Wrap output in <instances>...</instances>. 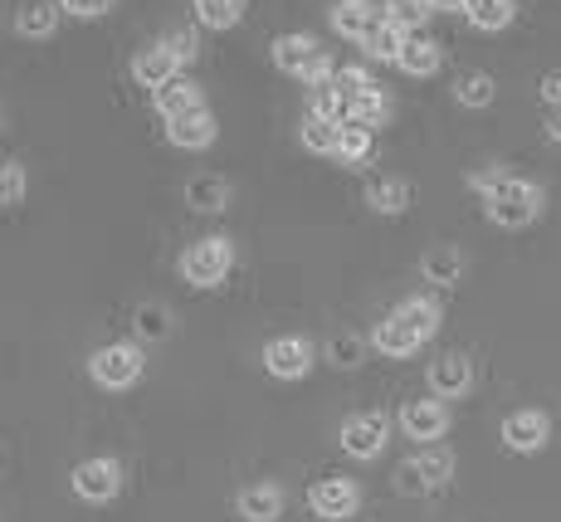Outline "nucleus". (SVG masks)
I'll return each mask as SVG.
<instances>
[{
  "label": "nucleus",
  "instance_id": "f257e3e1",
  "mask_svg": "<svg viewBox=\"0 0 561 522\" xmlns=\"http://www.w3.org/2000/svg\"><path fill=\"white\" fill-rule=\"evenodd\" d=\"M483 201H489V220L503 225V230H523V225H533L537 211H542V191L523 177H508V171H503V181L483 195Z\"/></svg>",
  "mask_w": 561,
  "mask_h": 522
},
{
  "label": "nucleus",
  "instance_id": "f03ea898",
  "mask_svg": "<svg viewBox=\"0 0 561 522\" xmlns=\"http://www.w3.org/2000/svg\"><path fill=\"white\" fill-rule=\"evenodd\" d=\"M230 264H234L230 239L210 235V239H201V245L186 249V259H181V274H186V284H196V288H215V284H225Z\"/></svg>",
  "mask_w": 561,
  "mask_h": 522
},
{
  "label": "nucleus",
  "instance_id": "7ed1b4c3",
  "mask_svg": "<svg viewBox=\"0 0 561 522\" xmlns=\"http://www.w3.org/2000/svg\"><path fill=\"white\" fill-rule=\"evenodd\" d=\"M89 376L99 381V386H107V390H123V386H133V381L142 376V352H137L133 342L99 347V352L89 356Z\"/></svg>",
  "mask_w": 561,
  "mask_h": 522
},
{
  "label": "nucleus",
  "instance_id": "20e7f679",
  "mask_svg": "<svg viewBox=\"0 0 561 522\" xmlns=\"http://www.w3.org/2000/svg\"><path fill=\"white\" fill-rule=\"evenodd\" d=\"M386 5L381 0H337V5H332V30H337V35H347V39H371L376 30L386 25Z\"/></svg>",
  "mask_w": 561,
  "mask_h": 522
},
{
  "label": "nucleus",
  "instance_id": "39448f33",
  "mask_svg": "<svg viewBox=\"0 0 561 522\" xmlns=\"http://www.w3.org/2000/svg\"><path fill=\"white\" fill-rule=\"evenodd\" d=\"M264 366H268V376H278V381H298V376H308V366H312V347L304 337H278V342H268Z\"/></svg>",
  "mask_w": 561,
  "mask_h": 522
},
{
  "label": "nucleus",
  "instance_id": "423d86ee",
  "mask_svg": "<svg viewBox=\"0 0 561 522\" xmlns=\"http://www.w3.org/2000/svg\"><path fill=\"white\" fill-rule=\"evenodd\" d=\"M312 513L318 518H352L357 513V503H362V493H357V484L352 478H322V484H312Z\"/></svg>",
  "mask_w": 561,
  "mask_h": 522
},
{
  "label": "nucleus",
  "instance_id": "0eeeda50",
  "mask_svg": "<svg viewBox=\"0 0 561 522\" xmlns=\"http://www.w3.org/2000/svg\"><path fill=\"white\" fill-rule=\"evenodd\" d=\"M167 137H171V147H186V151L210 147L215 143V113L201 103V107H191V113H181V117H167Z\"/></svg>",
  "mask_w": 561,
  "mask_h": 522
},
{
  "label": "nucleus",
  "instance_id": "6e6552de",
  "mask_svg": "<svg viewBox=\"0 0 561 522\" xmlns=\"http://www.w3.org/2000/svg\"><path fill=\"white\" fill-rule=\"evenodd\" d=\"M117 488H123V474H117L113 459H89L73 469V493L89 498V503H107Z\"/></svg>",
  "mask_w": 561,
  "mask_h": 522
},
{
  "label": "nucleus",
  "instance_id": "1a4fd4ad",
  "mask_svg": "<svg viewBox=\"0 0 561 522\" xmlns=\"http://www.w3.org/2000/svg\"><path fill=\"white\" fill-rule=\"evenodd\" d=\"M342 450H347L352 459H376V454L386 450V420L381 416H352L347 425H342Z\"/></svg>",
  "mask_w": 561,
  "mask_h": 522
},
{
  "label": "nucleus",
  "instance_id": "9d476101",
  "mask_svg": "<svg viewBox=\"0 0 561 522\" xmlns=\"http://www.w3.org/2000/svg\"><path fill=\"white\" fill-rule=\"evenodd\" d=\"M547 434H552V425H547L542 410H517V416L503 420V444L517 454H533L547 444Z\"/></svg>",
  "mask_w": 561,
  "mask_h": 522
},
{
  "label": "nucleus",
  "instance_id": "9b49d317",
  "mask_svg": "<svg viewBox=\"0 0 561 522\" xmlns=\"http://www.w3.org/2000/svg\"><path fill=\"white\" fill-rule=\"evenodd\" d=\"M318 59H328V54L318 49V39H308V35H284V39H274V64H278L284 73H294V79H308Z\"/></svg>",
  "mask_w": 561,
  "mask_h": 522
},
{
  "label": "nucleus",
  "instance_id": "f8f14e48",
  "mask_svg": "<svg viewBox=\"0 0 561 522\" xmlns=\"http://www.w3.org/2000/svg\"><path fill=\"white\" fill-rule=\"evenodd\" d=\"M469 386H473V366H469V356L449 352V356H439V362L430 366V390H435V396L455 400V396H463Z\"/></svg>",
  "mask_w": 561,
  "mask_h": 522
},
{
  "label": "nucleus",
  "instance_id": "ddd939ff",
  "mask_svg": "<svg viewBox=\"0 0 561 522\" xmlns=\"http://www.w3.org/2000/svg\"><path fill=\"white\" fill-rule=\"evenodd\" d=\"M401 425L410 440H439L449 425V416H445V406L439 400H410V406L401 410Z\"/></svg>",
  "mask_w": 561,
  "mask_h": 522
},
{
  "label": "nucleus",
  "instance_id": "4468645a",
  "mask_svg": "<svg viewBox=\"0 0 561 522\" xmlns=\"http://www.w3.org/2000/svg\"><path fill=\"white\" fill-rule=\"evenodd\" d=\"M176 69L181 64H176V54H171L167 45H152V49H142L133 59V79L142 83V89H161V83H171L176 79Z\"/></svg>",
  "mask_w": 561,
  "mask_h": 522
},
{
  "label": "nucleus",
  "instance_id": "2eb2a0df",
  "mask_svg": "<svg viewBox=\"0 0 561 522\" xmlns=\"http://www.w3.org/2000/svg\"><path fill=\"white\" fill-rule=\"evenodd\" d=\"M396 64H401L410 79H430V73L439 69V45L430 35H420V30H410L401 54H396Z\"/></svg>",
  "mask_w": 561,
  "mask_h": 522
},
{
  "label": "nucleus",
  "instance_id": "dca6fc26",
  "mask_svg": "<svg viewBox=\"0 0 561 522\" xmlns=\"http://www.w3.org/2000/svg\"><path fill=\"white\" fill-rule=\"evenodd\" d=\"M371 342H376V352H386V356H410V352H420V342H425V337L410 328L401 313H391V318L376 328Z\"/></svg>",
  "mask_w": 561,
  "mask_h": 522
},
{
  "label": "nucleus",
  "instance_id": "f3484780",
  "mask_svg": "<svg viewBox=\"0 0 561 522\" xmlns=\"http://www.w3.org/2000/svg\"><path fill=\"white\" fill-rule=\"evenodd\" d=\"M59 15H64L59 0H30V5L15 15V30L25 39H49L54 30H59Z\"/></svg>",
  "mask_w": 561,
  "mask_h": 522
},
{
  "label": "nucleus",
  "instance_id": "a211bd4d",
  "mask_svg": "<svg viewBox=\"0 0 561 522\" xmlns=\"http://www.w3.org/2000/svg\"><path fill=\"white\" fill-rule=\"evenodd\" d=\"M278 513H284V493H278L274 484H254L240 493V518L250 522H274Z\"/></svg>",
  "mask_w": 561,
  "mask_h": 522
},
{
  "label": "nucleus",
  "instance_id": "6ab92c4d",
  "mask_svg": "<svg viewBox=\"0 0 561 522\" xmlns=\"http://www.w3.org/2000/svg\"><path fill=\"white\" fill-rule=\"evenodd\" d=\"M371 151H376V137H371V127H362V123H342V143L332 157L342 161V167H362V161H371Z\"/></svg>",
  "mask_w": 561,
  "mask_h": 522
},
{
  "label": "nucleus",
  "instance_id": "aec40b11",
  "mask_svg": "<svg viewBox=\"0 0 561 522\" xmlns=\"http://www.w3.org/2000/svg\"><path fill=\"white\" fill-rule=\"evenodd\" d=\"M191 107H201V89L191 79H171V83L157 89V113L161 117H181V113H191Z\"/></svg>",
  "mask_w": 561,
  "mask_h": 522
},
{
  "label": "nucleus",
  "instance_id": "412c9836",
  "mask_svg": "<svg viewBox=\"0 0 561 522\" xmlns=\"http://www.w3.org/2000/svg\"><path fill=\"white\" fill-rule=\"evenodd\" d=\"M463 15H469L473 30H489V35H499V30L513 25V0H469V5H463Z\"/></svg>",
  "mask_w": 561,
  "mask_h": 522
},
{
  "label": "nucleus",
  "instance_id": "4be33fe9",
  "mask_svg": "<svg viewBox=\"0 0 561 522\" xmlns=\"http://www.w3.org/2000/svg\"><path fill=\"white\" fill-rule=\"evenodd\" d=\"M366 201H371V211H381V215H401V211H410V186L396 177H381L366 186Z\"/></svg>",
  "mask_w": 561,
  "mask_h": 522
},
{
  "label": "nucleus",
  "instance_id": "5701e85b",
  "mask_svg": "<svg viewBox=\"0 0 561 522\" xmlns=\"http://www.w3.org/2000/svg\"><path fill=\"white\" fill-rule=\"evenodd\" d=\"M186 205L215 215V211H225V205H230V186H225L220 177H196V181H186Z\"/></svg>",
  "mask_w": 561,
  "mask_h": 522
},
{
  "label": "nucleus",
  "instance_id": "b1692460",
  "mask_svg": "<svg viewBox=\"0 0 561 522\" xmlns=\"http://www.w3.org/2000/svg\"><path fill=\"white\" fill-rule=\"evenodd\" d=\"M308 113L312 117H328V123H352V98L337 93L332 83H318L308 98Z\"/></svg>",
  "mask_w": 561,
  "mask_h": 522
},
{
  "label": "nucleus",
  "instance_id": "393cba45",
  "mask_svg": "<svg viewBox=\"0 0 561 522\" xmlns=\"http://www.w3.org/2000/svg\"><path fill=\"white\" fill-rule=\"evenodd\" d=\"M244 15V0H196V20L205 30H230L240 25Z\"/></svg>",
  "mask_w": 561,
  "mask_h": 522
},
{
  "label": "nucleus",
  "instance_id": "a878e982",
  "mask_svg": "<svg viewBox=\"0 0 561 522\" xmlns=\"http://www.w3.org/2000/svg\"><path fill=\"white\" fill-rule=\"evenodd\" d=\"M337 143H342V123H328V117H312L308 113V123H304V147L308 151H337Z\"/></svg>",
  "mask_w": 561,
  "mask_h": 522
},
{
  "label": "nucleus",
  "instance_id": "bb28decb",
  "mask_svg": "<svg viewBox=\"0 0 561 522\" xmlns=\"http://www.w3.org/2000/svg\"><path fill=\"white\" fill-rule=\"evenodd\" d=\"M430 10H435L430 0H386V15H391V25H401L405 35H410V30L425 25Z\"/></svg>",
  "mask_w": 561,
  "mask_h": 522
},
{
  "label": "nucleus",
  "instance_id": "cd10ccee",
  "mask_svg": "<svg viewBox=\"0 0 561 522\" xmlns=\"http://www.w3.org/2000/svg\"><path fill=\"white\" fill-rule=\"evenodd\" d=\"M455 98L463 107H489L493 103V79H489V73H459Z\"/></svg>",
  "mask_w": 561,
  "mask_h": 522
},
{
  "label": "nucleus",
  "instance_id": "c85d7f7f",
  "mask_svg": "<svg viewBox=\"0 0 561 522\" xmlns=\"http://www.w3.org/2000/svg\"><path fill=\"white\" fill-rule=\"evenodd\" d=\"M401 45H405V30L391 25V20H386L371 39H362V49L371 54V59H391V64H396V54H401Z\"/></svg>",
  "mask_w": 561,
  "mask_h": 522
},
{
  "label": "nucleus",
  "instance_id": "c756f323",
  "mask_svg": "<svg viewBox=\"0 0 561 522\" xmlns=\"http://www.w3.org/2000/svg\"><path fill=\"white\" fill-rule=\"evenodd\" d=\"M396 313H401V318H405L420 337H435V328H439V308H435L430 298H410V303H401Z\"/></svg>",
  "mask_w": 561,
  "mask_h": 522
},
{
  "label": "nucleus",
  "instance_id": "7c9ffc66",
  "mask_svg": "<svg viewBox=\"0 0 561 522\" xmlns=\"http://www.w3.org/2000/svg\"><path fill=\"white\" fill-rule=\"evenodd\" d=\"M463 274V259L455 254V249H435V254L425 259V279L430 284H459Z\"/></svg>",
  "mask_w": 561,
  "mask_h": 522
},
{
  "label": "nucleus",
  "instance_id": "2f4dec72",
  "mask_svg": "<svg viewBox=\"0 0 561 522\" xmlns=\"http://www.w3.org/2000/svg\"><path fill=\"white\" fill-rule=\"evenodd\" d=\"M133 322H137V332H142L147 342H161V337H171V313L157 308V303H142Z\"/></svg>",
  "mask_w": 561,
  "mask_h": 522
},
{
  "label": "nucleus",
  "instance_id": "473e14b6",
  "mask_svg": "<svg viewBox=\"0 0 561 522\" xmlns=\"http://www.w3.org/2000/svg\"><path fill=\"white\" fill-rule=\"evenodd\" d=\"M386 117V93L381 89H366L352 98V123H362V127H376Z\"/></svg>",
  "mask_w": 561,
  "mask_h": 522
},
{
  "label": "nucleus",
  "instance_id": "72a5a7b5",
  "mask_svg": "<svg viewBox=\"0 0 561 522\" xmlns=\"http://www.w3.org/2000/svg\"><path fill=\"white\" fill-rule=\"evenodd\" d=\"M362 337H352V332H342V337H332L328 342V362L332 366H362Z\"/></svg>",
  "mask_w": 561,
  "mask_h": 522
},
{
  "label": "nucleus",
  "instance_id": "f704fd0d",
  "mask_svg": "<svg viewBox=\"0 0 561 522\" xmlns=\"http://www.w3.org/2000/svg\"><path fill=\"white\" fill-rule=\"evenodd\" d=\"M415 464H420V474H425V484H430V488H439L449 474H455V459H449L445 450H430V454H420Z\"/></svg>",
  "mask_w": 561,
  "mask_h": 522
},
{
  "label": "nucleus",
  "instance_id": "c9c22d12",
  "mask_svg": "<svg viewBox=\"0 0 561 522\" xmlns=\"http://www.w3.org/2000/svg\"><path fill=\"white\" fill-rule=\"evenodd\" d=\"M25 201V171L15 161H0V205H20Z\"/></svg>",
  "mask_w": 561,
  "mask_h": 522
},
{
  "label": "nucleus",
  "instance_id": "e433bc0d",
  "mask_svg": "<svg viewBox=\"0 0 561 522\" xmlns=\"http://www.w3.org/2000/svg\"><path fill=\"white\" fill-rule=\"evenodd\" d=\"M332 89H337V93H347V98H357V93H366V89H376V83H371V73H366V69H352V64H347V69H332Z\"/></svg>",
  "mask_w": 561,
  "mask_h": 522
},
{
  "label": "nucleus",
  "instance_id": "4c0bfd02",
  "mask_svg": "<svg viewBox=\"0 0 561 522\" xmlns=\"http://www.w3.org/2000/svg\"><path fill=\"white\" fill-rule=\"evenodd\" d=\"M396 488H401V493H430V484H425V474H420L415 459L401 464V474H396Z\"/></svg>",
  "mask_w": 561,
  "mask_h": 522
},
{
  "label": "nucleus",
  "instance_id": "58836bf2",
  "mask_svg": "<svg viewBox=\"0 0 561 522\" xmlns=\"http://www.w3.org/2000/svg\"><path fill=\"white\" fill-rule=\"evenodd\" d=\"M161 45L176 54V64H191V59H196V49H201V45H196V35H181V30H176V35H167Z\"/></svg>",
  "mask_w": 561,
  "mask_h": 522
},
{
  "label": "nucleus",
  "instance_id": "ea45409f",
  "mask_svg": "<svg viewBox=\"0 0 561 522\" xmlns=\"http://www.w3.org/2000/svg\"><path fill=\"white\" fill-rule=\"evenodd\" d=\"M64 10H69V15H83V20H93V15H103L107 5H113V0H59Z\"/></svg>",
  "mask_w": 561,
  "mask_h": 522
},
{
  "label": "nucleus",
  "instance_id": "a19ab883",
  "mask_svg": "<svg viewBox=\"0 0 561 522\" xmlns=\"http://www.w3.org/2000/svg\"><path fill=\"white\" fill-rule=\"evenodd\" d=\"M542 103H552V107H561V69H552V73H542Z\"/></svg>",
  "mask_w": 561,
  "mask_h": 522
},
{
  "label": "nucleus",
  "instance_id": "79ce46f5",
  "mask_svg": "<svg viewBox=\"0 0 561 522\" xmlns=\"http://www.w3.org/2000/svg\"><path fill=\"white\" fill-rule=\"evenodd\" d=\"M547 133H552V143H561V107H552V117H547Z\"/></svg>",
  "mask_w": 561,
  "mask_h": 522
},
{
  "label": "nucleus",
  "instance_id": "37998d69",
  "mask_svg": "<svg viewBox=\"0 0 561 522\" xmlns=\"http://www.w3.org/2000/svg\"><path fill=\"white\" fill-rule=\"evenodd\" d=\"M430 5H435V10H463L469 0H430Z\"/></svg>",
  "mask_w": 561,
  "mask_h": 522
},
{
  "label": "nucleus",
  "instance_id": "c03bdc74",
  "mask_svg": "<svg viewBox=\"0 0 561 522\" xmlns=\"http://www.w3.org/2000/svg\"><path fill=\"white\" fill-rule=\"evenodd\" d=\"M381 5H386V0H381Z\"/></svg>",
  "mask_w": 561,
  "mask_h": 522
}]
</instances>
